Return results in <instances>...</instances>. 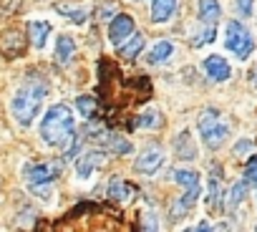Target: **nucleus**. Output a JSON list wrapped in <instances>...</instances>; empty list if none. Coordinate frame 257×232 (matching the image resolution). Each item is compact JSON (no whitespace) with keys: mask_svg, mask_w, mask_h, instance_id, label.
Wrapping results in <instances>:
<instances>
[{"mask_svg":"<svg viewBox=\"0 0 257 232\" xmlns=\"http://www.w3.org/2000/svg\"><path fill=\"white\" fill-rule=\"evenodd\" d=\"M164 164H167L164 149H162V147H147V149L139 154V159H137V172L144 174V177H154Z\"/></svg>","mask_w":257,"mask_h":232,"instance_id":"39448f33","label":"nucleus"},{"mask_svg":"<svg viewBox=\"0 0 257 232\" xmlns=\"http://www.w3.org/2000/svg\"><path fill=\"white\" fill-rule=\"evenodd\" d=\"M41 139L48 147H58V149H68L71 142L76 139V119L66 103H53L41 122Z\"/></svg>","mask_w":257,"mask_h":232,"instance_id":"f257e3e1","label":"nucleus"},{"mask_svg":"<svg viewBox=\"0 0 257 232\" xmlns=\"http://www.w3.org/2000/svg\"><path fill=\"white\" fill-rule=\"evenodd\" d=\"M134 124H137V129H157V127L162 124V116H159L157 108H149V111H144V113L139 116Z\"/></svg>","mask_w":257,"mask_h":232,"instance_id":"aec40b11","label":"nucleus"},{"mask_svg":"<svg viewBox=\"0 0 257 232\" xmlns=\"http://www.w3.org/2000/svg\"><path fill=\"white\" fill-rule=\"evenodd\" d=\"M217 202H222V187H219L217 179H212V182H209V204L214 207Z\"/></svg>","mask_w":257,"mask_h":232,"instance_id":"cd10ccee","label":"nucleus"},{"mask_svg":"<svg viewBox=\"0 0 257 232\" xmlns=\"http://www.w3.org/2000/svg\"><path fill=\"white\" fill-rule=\"evenodd\" d=\"M142 51H144V36H142V33L132 36L126 46H121V56H123V58H134V56H139Z\"/></svg>","mask_w":257,"mask_h":232,"instance_id":"412c9836","label":"nucleus"},{"mask_svg":"<svg viewBox=\"0 0 257 232\" xmlns=\"http://www.w3.org/2000/svg\"><path fill=\"white\" fill-rule=\"evenodd\" d=\"M182 232H214V229H212V224H209V222H199V224L187 227V229H182Z\"/></svg>","mask_w":257,"mask_h":232,"instance_id":"c756f323","label":"nucleus"},{"mask_svg":"<svg viewBox=\"0 0 257 232\" xmlns=\"http://www.w3.org/2000/svg\"><path fill=\"white\" fill-rule=\"evenodd\" d=\"M108 197L116 199V202H128V197H132V187H128L123 179H111L108 182Z\"/></svg>","mask_w":257,"mask_h":232,"instance_id":"a211bd4d","label":"nucleus"},{"mask_svg":"<svg viewBox=\"0 0 257 232\" xmlns=\"http://www.w3.org/2000/svg\"><path fill=\"white\" fill-rule=\"evenodd\" d=\"M222 16V6L217 0H199V21L207 26H214Z\"/></svg>","mask_w":257,"mask_h":232,"instance_id":"2eb2a0df","label":"nucleus"},{"mask_svg":"<svg viewBox=\"0 0 257 232\" xmlns=\"http://www.w3.org/2000/svg\"><path fill=\"white\" fill-rule=\"evenodd\" d=\"M199 194H202V187H192V189H184V194L172 204V217L174 219H182V217H187L189 214V209L197 204V199H199Z\"/></svg>","mask_w":257,"mask_h":232,"instance_id":"9b49d317","label":"nucleus"},{"mask_svg":"<svg viewBox=\"0 0 257 232\" xmlns=\"http://www.w3.org/2000/svg\"><path fill=\"white\" fill-rule=\"evenodd\" d=\"M197 129H199V137H202V142H204L207 149H219V147L227 142V137H229L227 122L222 119V113L214 111V108H207V111L199 116Z\"/></svg>","mask_w":257,"mask_h":232,"instance_id":"7ed1b4c3","label":"nucleus"},{"mask_svg":"<svg viewBox=\"0 0 257 232\" xmlns=\"http://www.w3.org/2000/svg\"><path fill=\"white\" fill-rule=\"evenodd\" d=\"M174 154L179 159H184V162L197 159V144H194V137H192L189 129H184V132H179L174 137Z\"/></svg>","mask_w":257,"mask_h":232,"instance_id":"9d476101","label":"nucleus"},{"mask_svg":"<svg viewBox=\"0 0 257 232\" xmlns=\"http://www.w3.org/2000/svg\"><path fill=\"white\" fill-rule=\"evenodd\" d=\"M202 68H204V73L212 78V81H217V83H224V81H229V76H232V68H229V63H227V58H222V56H207L204 58V63H202Z\"/></svg>","mask_w":257,"mask_h":232,"instance_id":"1a4fd4ad","label":"nucleus"},{"mask_svg":"<svg viewBox=\"0 0 257 232\" xmlns=\"http://www.w3.org/2000/svg\"><path fill=\"white\" fill-rule=\"evenodd\" d=\"M73 53H76V43H73V38L66 36V33L58 36V41H56V61H58V63H71Z\"/></svg>","mask_w":257,"mask_h":232,"instance_id":"dca6fc26","label":"nucleus"},{"mask_svg":"<svg viewBox=\"0 0 257 232\" xmlns=\"http://www.w3.org/2000/svg\"><path fill=\"white\" fill-rule=\"evenodd\" d=\"M179 8V0H152V21L167 23Z\"/></svg>","mask_w":257,"mask_h":232,"instance_id":"f8f14e48","label":"nucleus"},{"mask_svg":"<svg viewBox=\"0 0 257 232\" xmlns=\"http://www.w3.org/2000/svg\"><path fill=\"white\" fill-rule=\"evenodd\" d=\"M244 194H247V182H237V184H232V189H229V209H234V207H239L242 204V199H244Z\"/></svg>","mask_w":257,"mask_h":232,"instance_id":"b1692460","label":"nucleus"},{"mask_svg":"<svg viewBox=\"0 0 257 232\" xmlns=\"http://www.w3.org/2000/svg\"><path fill=\"white\" fill-rule=\"evenodd\" d=\"M106 147H108L111 152H116V154H132V142H126V139L118 137V134H108Z\"/></svg>","mask_w":257,"mask_h":232,"instance_id":"4be33fe9","label":"nucleus"},{"mask_svg":"<svg viewBox=\"0 0 257 232\" xmlns=\"http://www.w3.org/2000/svg\"><path fill=\"white\" fill-rule=\"evenodd\" d=\"M224 48H227L229 53H234L239 61H247V58H249L254 43H252L249 31H247L239 21H229V23L224 26Z\"/></svg>","mask_w":257,"mask_h":232,"instance_id":"20e7f679","label":"nucleus"},{"mask_svg":"<svg viewBox=\"0 0 257 232\" xmlns=\"http://www.w3.org/2000/svg\"><path fill=\"white\" fill-rule=\"evenodd\" d=\"M254 232H257V227H254Z\"/></svg>","mask_w":257,"mask_h":232,"instance_id":"2f4dec72","label":"nucleus"},{"mask_svg":"<svg viewBox=\"0 0 257 232\" xmlns=\"http://www.w3.org/2000/svg\"><path fill=\"white\" fill-rule=\"evenodd\" d=\"M252 6H254V0H237V13L242 18H249L252 16Z\"/></svg>","mask_w":257,"mask_h":232,"instance_id":"c85d7f7f","label":"nucleus"},{"mask_svg":"<svg viewBox=\"0 0 257 232\" xmlns=\"http://www.w3.org/2000/svg\"><path fill=\"white\" fill-rule=\"evenodd\" d=\"M28 33H31L33 46L41 51V48H46V43H48V36H51V23H46V21H31V23H28Z\"/></svg>","mask_w":257,"mask_h":232,"instance_id":"ddd939ff","label":"nucleus"},{"mask_svg":"<svg viewBox=\"0 0 257 232\" xmlns=\"http://www.w3.org/2000/svg\"><path fill=\"white\" fill-rule=\"evenodd\" d=\"M174 182L182 184L184 189H192V187H202V177L192 169H177L174 172Z\"/></svg>","mask_w":257,"mask_h":232,"instance_id":"6ab92c4d","label":"nucleus"},{"mask_svg":"<svg viewBox=\"0 0 257 232\" xmlns=\"http://www.w3.org/2000/svg\"><path fill=\"white\" fill-rule=\"evenodd\" d=\"M254 142H249V139H239L237 144H234V157H247V154H254Z\"/></svg>","mask_w":257,"mask_h":232,"instance_id":"a878e982","label":"nucleus"},{"mask_svg":"<svg viewBox=\"0 0 257 232\" xmlns=\"http://www.w3.org/2000/svg\"><path fill=\"white\" fill-rule=\"evenodd\" d=\"M101 164H106V154L101 149H93V152H86L76 159V174L78 179H88Z\"/></svg>","mask_w":257,"mask_h":232,"instance_id":"6e6552de","label":"nucleus"},{"mask_svg":"<svg viewBox=\"0 0 257 232\" xmlns=\"http://www.w3.org/2000/svg\"><path fill=\"white\" fill-rule=\"evenodd\" d=\"M244 182L252 184V187H257V157H252L247 162V167H244Z\"/></svg>","mask_w":257,"mask_h":232,"instance_id":"bb28decb","label":"nucleus"},{"mask_svg":"<svg viewBox=\"0 0 257 232\" xmlns=\"http://www.w3.org/2000/svg\"><path fill=\"white\" fill-rule=\"evenodd\" d=\"M43 98H46V86H36V83L21 86L13 93V98H11V113H13V119L21 127H31L36 122V116L41 113Z\"/></svg>","mask_w":257,"mask_h":232,"instance_id":"f03ea898","label":"nucleus"},{"mask_svg":"<svg viewBox=\"0 0 257 232\" xmlns=\"http://www.w3.org/2000/svg\"><path fill=\"white\" fill-rule=\"evenodd\" d=\"M76 108H78V113L83 116V119H91V116L96 113V98H91V96H78V98H76Z\"/></svg>","mask_w":257,"mask_h":232,"instance_id":"5701e85b","label":"nucleus"},{"mask_svg":"<svg viewBox=\"0 0 257 232\" xmlns=\"http://www.w3.org/2000/svg\"><path fill=\"white\" fill-rule=\"evenodd\" d=\"M56 11L63 16V18H68V21H73V23H86V11L81 8V6H71V3H56Z\"/></svg>","mask_w":257,"mask_h":232,"instance_id":"f3484780","label":"nucleus"},{"mask_svg":"<svg viewBox=\"0 0 257 232\" xmlns=\"http://www.w3.org/2000/svg\"><path fill=\"white\" fill-rule=\"evenodd\" d=\"M142 232H162V227H159V217L154 214V212H144L142 214Z\"/></svg>","mask_w":257,"mask_h":232,"instance_id":"393cba45","label":"nucleus"},{"mask_svg":"<svg viewBox=\"0 0 257 232\" xmlns=\"http://www.w3.org/2000/svg\"><path fill=\"white\" fill-rule=\"evenodd\" d=\"M134 36V18L132 16H116L108 26V41L111 46H121Z\"/></svg>","mask_w":257,"mask_h":232,"instance_id":"0eeeda50","label":"nucleus"},{"mask_svg":"<svg viewBox=\"0 0 257 232\" xmlns=\"http://www.w3.org/2000/svg\"><path fill=\"white\" fill-rule=\"evenodd\" d=\"M61 167L53 162H41V164H28L26 167V179L31 187H41V184H51L58 177Z\"/></svg>","mask_w":257,"mask_h":232,"instance_id":"423d86ee","label":"nucleus"},{"mask_svg":"<svg viewBox=\"0 0 257 232\" xmlns=\"http://www.w3.org/2000/svg\"><path fill=\"white\" fill-rule=\"evenodd\" d=\"M254 83H257V66H254Z\"/></svg>","mask_w":257,"mask_h":232,"instance_id":"7c9ffc66","label":"nucleus"},{"mask_svg":"<svg viewBox=\"0 0 257 232\" xmlns=\"http://www.w3.org/2000/svg\"><path fill=\"white\" fill-rule=\"evenodd\" d=\"M172 53H174V43H172V41H157V43L152 46V51H149L147 61H149L152 66H159V63L169 61V58H172Z\"/></svg>","mask_w":257,"mask_h":232,"instance_id":"4468645a","label":"nucleus"}]
</instances>
